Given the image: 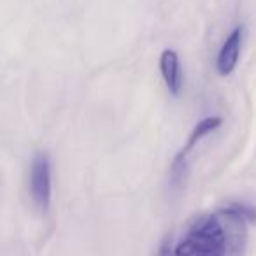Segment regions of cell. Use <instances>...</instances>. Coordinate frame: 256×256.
Wrapping results in <instances>:
<instances>
[{
    "mask_svg": "<svg viewBox=\"0 0 256 256\" xmlns=\"http://www.w3.org/2000/svg\"><path fill=\"white\" fill-rule=\"evenodd\" d=\"M30 195L37 209L46 212L51 204V160L46 153L36 154L30 167Z\"/></svg>",
    "mask_w": 256,
    "mask_h": 256,
    "instance_id": "1",
    "label": "cell"
},
{
    "mask_svg": "<svg viewBox=\"0 0 256 256\" xmlns=\"http://www.w3.org/2000/svg\"><path fill=\"white\" fill-rule=\"evenodd\" d=\"M240 46H242V26H237V28L226 37V40H224L223 46H221L220 53H218L216 68L221 76L232 74V70H234L238 62Z\"/></svg>",
    "mask_w": 256,
    "mask_h": 256,
    "instance_id": "2",
    "label": "cell"
},
{
    "mask_svg": "<svg viewBox=\"0 0 256 256\" xmlns=\"http://www.w3.org/2000/svg\"><path fill=\"white\" fill-rule=\"evenodd\" d=\"M160 70L164 76V81L167 84L168 92L178 96L182 88L181 78V65H179V56L174 50H165L160 56Z\"/></svg>",
    "mask_w": 256,
    "mask_h": 256,
    "instance_id": "3",
    "label": "cell"
},
{
    "mask_svg": "<svg viewBox=\"0 0 256 256\" xmlns=\"http://www.w3.org/2000/svg\"><path fill=\"white\" fill-rule=\"evenodd\" d=\"M221 123H223V120H221L220 116H209V118H206V120L198 121V123L195 124V128H193V132L190 134L186 146L182 148L181 151H182V153H186V154H190V151L195 148V144L198 142V140H202L206 136H209L210 132L218 130V128L221 126Z\"/></svg>",
    "mask_w": 256,
    "mask_h": 256,
    "instance_id": "4",
    "label": "cell"
},
{
    "mask_svg": "<svg viewBox=\"0 0 256 256\" xmlns=\"http://www.w3.org/2000/svg\"><path fill=\"white\" fill-rule=\"evenodd\" d=\"M158 256H178V251H176V246L172 242V237H167L162 244L160 251H158Z\"/></svg>",
    "mask_w": 256,
    "mask_h": 256,
    "instance_id": "5",
    "label": "cell"
}]
</instances>
